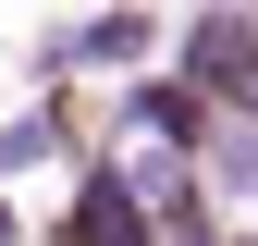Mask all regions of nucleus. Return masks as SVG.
<instances>
[{
  "mask_svg": "<svg viewBox=\"0 0 258 246\" xmlns=\"http://www.w3.org/2000/svg\"><path fill=\"white\" fill-rule=\"evenodd\" d=\"M184 61H197L209 86H234V99H258V25L246 13H209L197 37H184Z\"/></svg>",
  "mask_w": 258,
  "mask_h": 246,
  "instance_id": "1",
  "label": "nucleus"
},
{
  "mask_svg": "<svg viewBox=\"0 0 258 246\" xmlns=\"http://www.w3.org/2000/svg\"><path fill=\"white\" fill-rule=\"evenodd\" d=\"M74 246H148L136 184H123V172H86V184H74Z\"/></svg>",
  "mask_w": 258,
  "mask_h": 246,
  "instance_id": "2",
  "label": "nucleus"
},
{
  "mask_svg": "<svg viewBox=\"0 0 258 246\" xmlns=\"http://www.w3.org/2000/svg\"><path fill=\"white\" fill-rule=\"evenodd\" d=\"M148 37H160L148 13H99V25H61V61H136Z\"/></svg>",
  "mask_w": 258,
  "mask_h": 246,
  "instance_id": "3",
  "label": "nucleus"
},
{
  "mask_svg": "<svg viewBox=\"0 0 258 246\" xmlns=\"http://www.w3.org/2000/svg\"><path fill=\"white\" fill-rule=\"evenodd\" d=\"M123 123H136V136H184V86H148V99L123 111Z\"/></svg>",
  "mask_w": 258,
  "mask_h": 246,
  "instance_id": "4",
  "label": "nucleus"
},
{
  "mask_svg": "<svg viewBox=\"0 0 258 246\" xmlns=\"http://www.w3.org/2000/svg\"><path fill=\"white\" fill-rule=\"evenodd\" d=\"M0 246H13V197H0Z\"/></svg>",
  "mask_w": 258,
  "mask_h": 246,
  "instance_id": "5",
  "label": "nucleus"
}]
</instances>
